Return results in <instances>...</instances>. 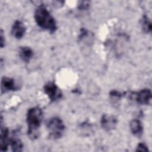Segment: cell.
Returning a JSON list of instances; mask_svg holds the SVG:
<instances>
[{"label":"cell","mask_w":152,"mask_h":152,"mask_svg":"<svg viewBox=\"0 0 152 152\" xmlns=\"http://www.w3.org/2000/svg\"><path fill=\"white\" fill-rule=\"evenodd\" d=\"M43 119V111L41 108L35 106L30 108L27 113L26 121L28 125L27 135L30 139L34 140L40 134L39 128Z\"/></svg>","instance_id":"obj_1"},{"label":"cell","mask_w":152,"mask_h":152,"mask_svg":"<svg viewBox=\"0 0 152 152\" xmlns=\"http://www.w3.org/2000/svg\"><path fill=\"white\" fill-rule=\"evenodd\" d=\"M19 56L22 61L28 62L33 56V51L28 46H21L19 49Z\"/></svg>","instance_id":"obj_11"},{"label":"cell","mask_w":152,"mask_h":152,"mask_svg":"<svg viewBox=\"0 0 152 152\" xmlns=\"http://www.w3.org/2000/svg\"><path fill=\"white\" fill-rule=\"evenodd\" d=\"M136 151H148V147L142 142L139 143L137 147Z\"/></svg>","instance_id":"obj_15"},{"label":"cell","mask_w":152,"mask_h":152,"mask_svg":"<svg viewBox=\"0 0 152 152\" xmlns=\"http://www.w3.org/2000/svg\"><path fill=\"white\" fill-rule=\"evenodd\" d=\"M34 17L37 24L42 29L50 33H53L56 30V21L44 5L41 4L38 6Z\"/></svg>","instance_id":"obj_2"},{"label":"cell","mask_w":152,"mask_h":152,"mask_svg":"<svg viewBox=\"0 0 152 152\" xmlns=\"http://www.w3.org/2000/svg\"><path fill=\"white\" fill-rule=\"evenodd\" d=\"M1 93H5L10 91H15L18 89V87L15 84L14 80L4 77L1 80Z\"/></svg>","instance_id":"obj_8"},{"label":"cell","mask_w":152,"mask_h":152,"mask_svg":"<svg viewBox=\"0 0 152 152\" xmlns=\"http://www.w3.org/2000/svg\"><path fill=\"white\" fill-rule=\"evenodd\" d=\"M26 30V28L23 22L20 20H16L12 26L11 34L15 38L20 39L24 36Z\"/></svg>","instance_id":"obj_7"},{"label":"cell","mask_w":152,"mask_h":152,"mask_svg":"<svg viewBox=\"0 0 152 152\" xmlns=\"http://www.w3.org/2000/svg\"><path fill=\"white\" fill-rule=\"evenodd\" d=\"M9 131L7 128H1L0 137V150L1 151L7 150L8 146L10 144Z\"/></svg>","instance_id":"obj_9"},{"label":"cell","mask_w":152,"mask_h":152,"mask_svg":"<svg viewBox=\"0 0 152 152\" xmlns=\"http://www.w3.org/2000/svg\"><path fill=\"white\" fill-rule=\"evenodd\" d=\"M125 94V93H121V92L115 90H112L109 93V95L112 98L117 99H121Z\"/></svg>","instance_id":"obj_14"},{"label":"cell","mask_w":152,"mask_h":152,"mask_svg":"<svg viewBox=\"0 0 152 152\" xmlns=\"http://www.w3.org/2000/svg\"><path fill=\"white\" fill-rule=\"evenodd\" d=\"M140 24L142 28V30L144 33L148 34L150 33L151 31V23L146 15H143L141 20Z\"/></svg>","instance_id":"obj_12"},{"label":"cell","mask_w":152,"mask_h":152,"mask_svg":"<svg viewBox=\"0 0 152 152\" xmlns=\"http://www.w3.org/2000/svg\"><path fill=\"white\" fill-rule=\"evenodd\" d=\"M1 33V36H0V37H1V43H0L1 48H3L4 46H5V39H4V36L3 35L2 30H1V33Z\"/></svg>","instance_id":"obj_17"},{"label":"cell","mask_w":152,"mask_h":152,"mask_svg":"<svg viewBox=\"0 0 152 152\" xmlns=\"http://www.w3.org/2000/svg\"><path fill=\"white\" fill-rule=\"evenodd\" d=\"M45 93L48 96L52 102L59 100L62 97V93L60 88L53 82H49L44 86Z\"/></svg>","instance_id":"obj_4"},{"label":"cell","mask_w":152,"mask_h":152,"mask_svg":"<svg viewBox=\"0 0 152 152\" xmlns=\"http://www.w3.org/2000/svg\"><path fill=\"white\" fill-rule=\"evenodd\" d=\"M129 96L130 98L134 99L138 104H148L151 100V91L148 88H144L138 92L131 93Z\"/></svg>","instance_id":"obj_5"},{"label":"cell","mask_w":152,"mask_h":152,"mask_svg":"<svg viewBox=\"0 0 152 152\" xmlns=\"http://www.w3.org/2000/svg\"><path fill=\"white\" fill-rule=\"evenodd\" d=\"M117 119L113 115L103 114L100 119L102 127L107 131L114 129L117 125Z\"/></svg>","instance_id":"obj_6"},{"label":"cell","mask_w":152,"mask_h":152,"mask_svg":"<svg viewBox=\"0 0 152 152\" xmlns=\"http://www.w3.org/2000/svg\"><path fill=\"white\" fill-rule=\"evenodd\" d=\"M90 5V2L89 1H82L80 2V4L78 5V8L80 10H83L87 9L89 7Z\"/></svg>","instance_id":"obj_16"},{"label":"cell","mask_w":152,"mask_h":152,"mask_svg":"<svg viewBox=\"0 0 152 152\" xmlns=\"http://www.w3.org/2000/svg\"><path fill=\"white\" fill-rule=\"evenodd\" d=\"M49 131V137L53 140L60 138L65 130V125L59 117H53L49 119L46 124Z\"/></svg>","instance_id":"obj_3"},{"label":"cell","mask_w":152,"mask_h":152,"mask_svg":"<svg viewBox=\"0 0 152 152\" xmlns=\"http://www.w3.org/2000/svg\"><path fill=\"white\" fill-rule=\"evenodd\" d=\"M10 144L13 151H21L23 150V144L22 141L15 137H12L10 138Z\"/></svg>","instance_id":"obj_13"},{"label":"cell","mask_w":152,"mask_h":152,"mask_svg":"<svg viewBox=\"0 0 152 152\" xmlns=\"http://www.w3.org/2000/svg\"><path fill=\"white\" fill-rule=\"evenodd\" d=\"M129 127L131 132L135 136L140 137L142 135L143 127L141 121L138 119H133L129 124Z\"/></svg>","instance_id":"obj_10"}]
</instances>
